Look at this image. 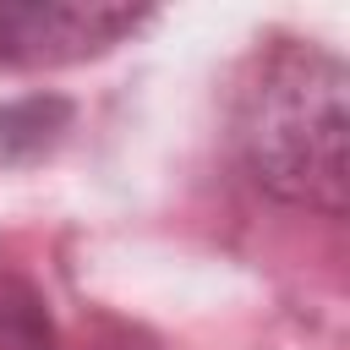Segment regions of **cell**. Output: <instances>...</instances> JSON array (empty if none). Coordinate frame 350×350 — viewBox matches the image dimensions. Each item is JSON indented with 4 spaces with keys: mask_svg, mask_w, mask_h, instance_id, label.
Masks as SVG:
<instances>
[{
    "mask_svg": "<svg viewBox=\"0 0 350 350\" xmlns=\"http://www.w3.org/2000/svg\"><path fill=\"white\" fill-rule=\"evenodd\" d=\"M345 60L317 38H268L246 55L230 142L262 197L345 219Z\"/></svg>",
    "mask_w": 350,
    "mask_h": 350,
    "instance_id": "6da1fadb",
    "label": "cell"
},
{
    "mask_svg": "<svg viewBox=\"0 0 350 350\" xmlns=\"http://www.w3.org/2000/svg\"><path fill=\"white\" fill-rule=\"evenodd\" d=\"M153 22L148 5L104 0H0V71H55L131 44Z\"/></svg>",
    "mask_w": 350,
    "mask_h": 350,
    "instance_id": "7a4b0ae2",
    "label": "cell"
},
{
    "mask_svg": "<svg viewBox=\"0 0 350 350\" xmlns=\"http://www.w3.org/2000/svg\"><path fill=\"white\" fill-rule=\"evenodd\" d=\"M77 104L60 93H27V98H5L0 104V170L33 164L49 148H60V137L71 131Z\"/></svg>",
    "mask_w": 350,
    "mask_h": 350,
    "instance_id": "3957f363",
    "label": "cell"
},
{
    "mask_svg": "<svg viewBox=\"0 0 350 350\" xmlns=\"http://www.w3.org/2000/svg\"><path fill=\"white\" fill-rule=\"evenodd\" d=\"M0 350H66L49 301L11 262H0Z\"/></svg>",
    "mask_w": 350,
    "mask_h": 350,
    "instance_id": "277c9868",
    "label": "cell"
}]
</instances>
